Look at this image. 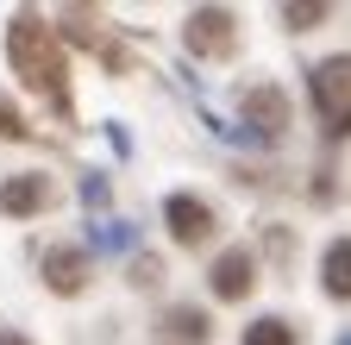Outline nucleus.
<instances>
[{
	"instance_id": "f257e3e1",
	"label": "nucleus",
	"mask_w": 351,
	"mask_h": 345,
	"mask_svg": "<svg viewBox=\"0 0 351 345\" xmlns=\"http://www.w3.org/2000/svg\"><path fill=\"white\" fill-rule=\"evenodd\" d=\"M7 57L13 69L32 82L38 95H51L57 107H69V63H63V45H57V32L44 25L38 13H19L7 25Z\"/></svg>"
},
{
	"instance_id": "f03ea898",
	"label": "nucleus",
	"mask_w": 351,
	"mask_h": 345,
	"mask_svg": "<svg viewBox=\"0 0 351 345\" xmlns=\"http://www.w3.org/2000/svg\"><path fill=\"white\" fill-rule=\"evenodd\" d=\"M307 88H314V107H320V119H326V132L345 139V132H351V57H326V63H314Z\"/></svg>"
},
{
	"instance_id": "7ed1b4c3",
	"label": "nucleus",
	"mask_w": 351,
	"mask_h": 345,
	"mask_svg": "<svg viewBox=\"0 0 351 345\" xmlns=\"http://www.w3.org/2000/svg\"><path fill=\"white\" fill-rule=\"evenodd\" d=\"M182 38H189V51H195V57H226L239 32H232V13H226V7H195Z\"/></svg>"
},
{
	"instance_id": "20e7f679",
	"label": "nucleus",
	"mask_w": 351,
	"mask_h": 345,
	"mask_svg": "<svg viewBox=\"0 0 351 345\" xmlns=\"http://www.w3.org/2000/svg\"><path fill=\"white\" fill-rule=\"evenodd\" d=\"M163 220H169V233L182 239V245H201V239L213 233V207H207L201 195H169V201H163Z\"/></svg>"
},
{
	"instance_id": "39448f33",
	"label": "nucleus",
	"mask_w": 351,
	"mask_h": 345,
	"mask_svg": "<svg viewBox=\"0 0 351 345\" xmlns=\"http://www.w3.org/2000/svg\"><path fill=\"white\" fill-rule=\"evenodd\" d=\"M82 276H88V257H82L75 245L44 251V283H51L57 295H75V289H82Z\"/></svg>"
},
{
	"instance_id": "423d86ee",
	"label": "nucleus",
	"mask_w": 351,
	"mask_h": 345,
	"mask_svg": "<svg viewBox=\"0 0 351 345\" xmlns=\"http://www.w3.org/2000/svg\"><path fill=\"white\" fill-rule=\"evenodd\" d=\"M245 119L257 126L263 139L282 132V126H289V101H282V88H251V95H245Z\"/></svg>"
},
{
	"instance_id": "0eeeda50",
	"label": "nucleus",
	"mask_w": 351,
	"mask_h": 345,
	"mask_svg": "<svg viewBox=\"0 0 351 345\" xmlns=\"http://www.w3.org/2000/svg\"><path fill=\"white\" fill-rule=\"evenodd\" d=\"M213 295L219 301H245L251 295V251H226L213 264Z\"/></svg>"
},
{
	"instance_id": "6e6552de",
	"label": "nucleus",
	"mask_w": 351,
	"mask_h": 345,
	"mask_svg": "<svg viewBox=\"0 0 351 345\" xmlns=\"http://www.w3.org/2000/svg\"><path fill=\"white\" fill-rule=\"evenodd\" d=\"M51 201V182L44 176H7L0 182V213H38Z\"/></svg>"
},
{
	"instance_id": "1a4fd4ad",
	"label": "nucleus",
	"mask_w": 351,
	"mask_h": 345,
	"mask_svg": "<svg viewBox=\"0 0 351 345\" xmlns=\"http://www.w3.org/2000/svg\"><path fill=\"white\" fill-rule=\"evenodd\" d=\"M320 283H326V295L351 301V239H332V245H326V257H320Z\"/></svg>"
},
{
	"instance_id": "9d476101",
	"label": "nucleus",
	"mask_w": 351,
	"mask_h": 345,
	"mask_svg": "<svg viewBox=\"0 0 351 345\" xmlns=\"http://www.w3.org/2000/svg\"><path fill=\"white\" fill-rule=\"evenodd\" d=\"M245 345H295V326H289V320H276V314H263V320H251V326H245Z\"/></svg>"
},
{
	"instance_id": "9b49d317",
	"label": "nucleus",
	"mask_w": 351,
	"mask_h": 345,
	"mask_svg": "<svg viewBox=\"0 0 351 345\" xmlns=\"http://www.w3.org/2000/svg\"><path fill=\"white\" fill-rule=\"evenodd\" d=\"M169 326L182 333V339H207V320H201L195 308H176V314H169Z\"/></svg>"
},
{
	"instance_id": "f8f14e48",
	"label": "nucleus",
	"mask_w": 351,
	"mask_h": 345,
	"mask_svg": "<svg viewBox=\"0 0 351 345\" xmlns=\"http://www.w3.org/2000/svg\"><path fill=\"white\" fill-rule=\"evenodd\" d=\"M320 13H326V7H282V19H289L295 32H307V25H320Z\"/></svg>"
},
{
	"instance_id": "ddd939ff",
	"label": "nucleus",
	"mask_w": 351,
	"mask_h": 345,
	"mask_svg": "<svg viewBox=\"0 0 351 345\" xmlns=\"http://www.w3.org/2000/svg\"><path fill=\"white\" fill-rule=\"evenodd\" d=\"M0 139H25V119H19L7 101H0Z\"/></svg>"
},
{
	"instance_id": "4468645a",
	"label": "nucleus",
	"mask_w": 351,
	"mask_h": 345,
	"mask_svg": "<svg viewBox=\"0 0 351 345\" xmlns=\"http://www.w3.org/2000/svg\"><path fill=\"white\" fill-rule=\"evenodd\" d=\"M0 345H32V339L25 333H0Z\"/></svg>"
},
{
	"instance_id": "2eb2a0df",
	"label": "nucleus",
	"mask_w": 351,
	"mask_h": 345,
	"mask_svg": "<svg viewBox=\"0 0 351 345\" xmlns=\"http://www.w3.org/2000/svg\"><path fill=\"white\" fill-rule=\"evenodd\" d=\"M339 345H351V333H345V339H339Z\"/></svg>"
}]
</instances>
